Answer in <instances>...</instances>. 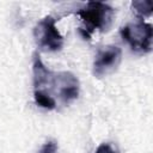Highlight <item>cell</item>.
<instances>
[{
	"instance_id": "obj_1",
	"label": "cell",
	"mask_w": 153,
	"mask_h": 153,
	"mask_svg": "<svg viewBox=\"0 0 153 153\" xmlns=\"http://www.w3.org/2000/svg\"><path fill=\"white\" fill-rule=\"evenodd\" d=\"M76 14L81 19L85 25V30H80L85 38H90L91 32L94 30L105 31L110 27L115 11L111 6L99 2V1H90L82 8H80Z\"/></svg>"
},
{
	"instance_id": "obj_2",
	"label": "cell",
	"mask_w": 153,
	"mask_h": 153,
	"mask_svg": "<svg viewBox=\"0 0 153 153\" xmlns=\"http://www.w3.org/2000/svg\"><path fill=\"white\" fill-rule=\"evenodd\" d=\"M49 88H51L55 93H57L59 98L63 104H69L75 100L79 96V80L71 72H59L53 73L45 85L43 91L49 94ZM53 97V96H51Z\"/></svg>"
},
{
	"instance_id": "obj_3",
	"label": "cell",
	"mask_w": 153,
	"mask_h": 153,
	"mask_svg": "<svg viewBox=\"0 0 153 153\" xmlns=\"http://www.w3.org/2000/svg\"><path fill=\"white\" fill-rule=\"evenodd\" d=\"M121 36L130 48L139 54L149 53L152 49L153 27L148 23L141 20L135 24L126 25L121 29Z\"/></svg>"
},
{
	"instance_id": "obj_4",
	"label": "cell",
	"mask_w": 153,
	"mask_h": 153,
	"mask_svg": "<svg viewBox=\"0 0 153 153\" xmlns=\"http://www.w3.org/2000/svg\"><path fill=\"white\" fill-rule=\"evenodd\" d=\"M56 20L51 16H45L33 29V37L37 45L47 51H57L62 48L63 37L56 27Z\"/></svg>"
},
{
	"instance_id": "obj_5",
	"label": "cell",
	"mask_w": 153,
	"mask_h": 153,
	"mask_svg": "<svg viewBox=\"0 0 153 153\" xmlns=\"http://www.w3.org/2000/svg\"><path fill=\"white\" fill-rule=\"evenodd\" d=\"M122 60V50L117 45H105L98 50L93 61V74L97 78L114 73Z\"/></svg>"
},
{
	"instance_id": "obj_6",
	"label": "cell",
	"mask_w": 153,
	"mask_h": 153,
	"mask_svg": "<svg viewBox=\"0 0 153 153\" xmlns=\"http://www.w3.org/2000/svg\"><path fill=\"white\" fill-rule=\"evenodd\" d=\"M33 98L35 102L38 106L47 109V110H53L56 108V100L54 97L50 94L43 92V91H33Z\"/></svg>"
},
{
	"instance_id": "obj_7",
	"label": "cell",
	"mask_w": 153,
	"mask_h": 153,
	"mask_svg": "<svg viewBox=\"0 0 153 153\" xmlns=\"http://www.w3.org/2000/svg\"><path fill=\"white\" fill-rule=\"evenodd\" d=\"M131 7L141 17H148L152 13V2L151 1H133Z\"/></svg>"
},
{
	"instance_id": "obj_8",
	"label": "cell",
	"mask_w": 153,
	"mask_h": 153,
	"mask_svg": "<svg viewBox=\"0 0 153 153\" xmlns=\"http://www.w3.org/2000/svg\"><path fill=\"white\" fill-rule=\"evenodd\" d=\"M94 153H120L118 148L111 142H104L97 147Z\"/></svg>"
},
{
	"instance_id": "obj_9",
	"label": "cell",
	"mask_w": 153,
	"mask_h": 153,
	"mask_svg": "<svg viewBox=\"0 0 153 153\" xmlns=\"http://www.w3.org/2000/svg\"><path fill=\"white\" fill-rule=\"evenodd\" d=\"M39 153H57V146L54 141H48L43 145Z\"/></svg>"
}]
</instances>
